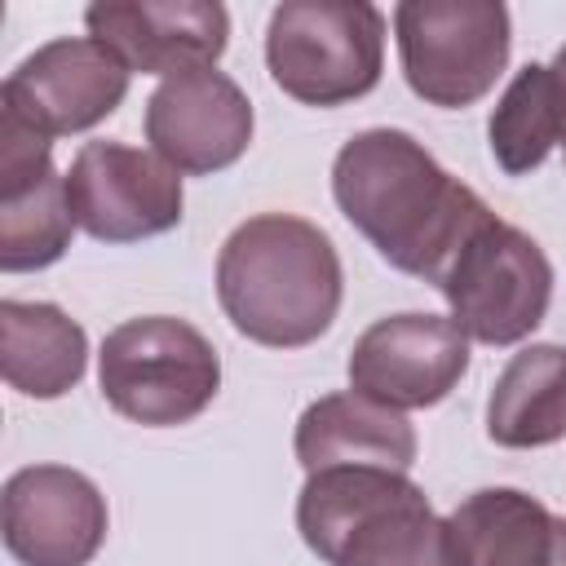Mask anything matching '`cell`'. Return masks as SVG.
Returning a JSON list of instances; mask_svg holds the SVG:
<instances>
[{"mask_svg": "<svg viewBox=\"0 0 566 566\" xmlns=\"http://www.w3.org/2000/svg\"><path fill=\"white\" fill-rule=\"evenodd\" d=\"M133 71L93 35H62L27 53L0 84V102L18 106L49 137L84 133L119 111Z\"/></svg>", "mask_w": 566, "mask_h": 566, "instance_id": "cell-11", "label": "cell"}, {"mask_svg": "<svg viewBox=\"0 0 566 566\" xmlns=\"http://www.w3.org/2000/svg\"><path fill=\"white\" fill-rule=\"evenodd\" d=\"M349 389L394 411L442 402L469 371V336L447 314L376 318L349 349Z\"/></svg>", "mask_w": 566, "mask_h": 566, "instance_id": "cell-9", "label": "cell"}, {"mask_svg": "<svg viewBox=\"0 0 566 566\" xmlns=\"http://www.w3.org/2000/svg\"><path fill=\"white\" fill-rule=\"evenodd\" d=\"M486 438L513 451L566 438V345H526L504 363L486 398Z\"/></svg>", "mask_w": 566, "mask_h": 566, "instance_id": "cell-17", "label": "cell"}, {"mask_svg": "<svg viewBox=\"0 0 566 566\" xmlns=\"http://www.w3.org/2000/svg\"><path fill=\"white\" fill-rule=\"evenodd\" d=\"M394 35L407 88L442 111L482 102L509 66V9L500 0H402Z\"/></svg>", "mask_w": 566, "mask_h": 566, "instance_id": "cell-6", "label": "cell"}, {"mask_svg": "<svg viewBox=\"0 0 566 566\" xmlns=\"http://www.w3.org/2000/svg\"><path fill=\"white\" fill-rule=\"evenodd\" d=\"M296 460L305 473L340 469V464H371L407 473L416 464V429L402 411L371 402L354 389L314 398L296 420Z\"/></svg>", "mask_w": 566, "mask_h": 566, "instance_id": "cell-15", "label": "cell"}, {"mask_svg": "<svg viewBox=\"0 0 566 566\" xmlns=\"http://www.w3.org/2000/svg\"><path fill=\"white\" fill-rule=\"evenodd\" d=\"M75 217L66 208V177L49 172L31 190L0 199V270L27 274L62 261L71 248Z\"/></svg>", "mask_w": 566, "mask_h": 566, "instance_id": "cell-19", "label": "cell"}, {"mask_svg": "<svg viewBox=\"0 0 566 566\" xmlns=\"http://www.w3.org/2000/svg\"><path fill=\"white\" fill-rule=\"evenodd\" d=\"M66 208L97 243H137L181 226V172L128 142H84L71 159Z\"/></svg>", "mask_w": 566, "mask_h": 566, "instance_id": "cell-8", "label": "cell"}, {"mask_svg": "<svg viewBox=\"0 0 566 566\" xmlns=\"http://www.w3.org/2000/svg\"><path fill=\"white\" fill-rule=\"evenodd\" d=\"M296 531L327 566H451L447 517L398 469L310 473L296 495Z\"/></svg>", "mask_w": 566, "mask_h": 566, "instance_id": "cell-3", "label": "cell"}, {"mask_svg": "<svg viewBox=\"0 0 566 566\" xmlns=\"http://www.w3.org/2000/svg\"><path fill=\"white\" fill-rule=\"evenodd\" d=\"M53 168V137L35 128L18 106L0 102V199H13L44 181Z\"/></svg>", "mask_w": 566, "mask_h": 566, "instance_id": "cell-20", "label": "cell"}, {"mask_svg": "<svg viewBox=\"0 0 566 566\" xmlns=\"http://www.w3.org/2000/svg\"><path fill=\"white\" fill-rule=\"evenodd\" d=\"M106 526V495L80 469L27 464L4 482L0 531L9 557L22 566H88Z\"/></svg>", "mask_w": 566, "mask_h": 566, "instance_id": "cell-10", "label": "cell"}, {"mask_svg": "<svg viewBox=\"0 0 566 566\" xmlns=\"http://www.w3.org/2000/svg\"><path fill=\"white\" fill-rule=\"evenodd\" d=\"M548 71H553V93H557V146L566 150V44L553 53Z\"/></svg>", "mask_w": 566, "mask_h": 566, "instance_id": "cell-21", "label": "cell"}, {"mask_svg": "<svg viewBox=\"0 0 566 566\" xmlns=\"http://www.w3.org/2000/svg\"><path fill=\"white\" fill-rule=\"evenodd\" d=\"M88 336L53 301H0V371L27 398H62L84 380Z\"/></svg>", "mask_w": 566, "mask_h": 566, "instance_id": "cell-16", "label": "cell"}, {"mask_svg": "<svg viewBox=\"0 0 566 566\" xmlns=\"http://www.w3.org/2000/svg\"><path fill=\"white\" fill-rule=\"evenodd\" d=\"M451 566H566V517L517 486H482L447 517Z\"/></svg>", "mask_w": 566, "mask_h": 566, "instance_id": "cell-14", "label": "cell"}, {"mask_svg": "<svg viewBox=\"0 0 566 566\" xmlns=\"http://www.w3.org/2000/svg\"><path fill=\"white\" fill-rule=\"evenodd\" d=\"M270 80L305 106H345L380 84L385 13L367 0H283L265 27Z\"/></svg>", "mask_w": 566, "mask_h": 566, "instance_id": "cell-4", "label": "cell"}, {"mask_svg": "<svg viewBox=\"0 0 566 566\" xmlns=\"http://www.w3.org/2000/svg\"><path fill=\"white\" fill-rule=\"evenodd\" d=\"M252 102L217 66L164 80L146 102V142L177 172L203 177L243 159L252 146Z\"/></svg>", "mask_w": 566, "mask_h": 566, "instance_id": "cell-12", "label": "cell"}, {"mask_svg": "<svg viewBox=\"0 0 566 566\" xmlns=\"http://www.w3.org/2000/svg\"><path fill=\"white\" fill-rule=\"evenodd\" d=\"M438 292L451 305V318L469 340L482 345H517L526 340L553 301V265L544 248L491 217L447 265Z\"/></svg>", "mask_w": 566, "mask_h": 566, "instance_id": "cell-7", "label": "cell"}, {"mask_svg": "<svg viewBox=\"0 0 566 566\" xmlns=\"http://www.w3.org/2000/svg\"><path fill=\"white\" fill-rule=\"evenodd\" d=\"M491 155L509 177L535 172L557 146V93L548 62H526L486 119Z\"/></svg>", "mask_w": 566, "mask_h": 566, "instance_id": "cell-18", "label": "cell"}, {"mask_svg": "<svg viewBox=\"0 0 566 566\" xmlns=\"http://www.w3.org/2000/svg\"><path fill=\"white\" fill-rule=\"evenodd\" d=\"M84 27L128 71L164 80L217 66L230 44V13L217 0H97L84 9Z\"/></svg>", "mask_w": 566, "mask_h": 566, "instance_id": "cell-13", "label": "cell"}, {"mask_svg": "<svg viewBox=\"0 0 566 566\" xmlns=\"http://www.w3.org/2000/svg\"><path fill=\"white\" fill-rule=\"evenodd\" d=\"M345 221L402 274L442 283L455 252L495 217L478 190L451 177L411 133H354L332 164Z\"/></svg>", "mask_w": 566, "mask_h": 566, "instance_id": "cell-1", "label": "cell"}, {"mask_svg": "<svg viewBox=\"0 0 566 566\" xmlns=\"http://www.w3.org/2000/svg\"><path fill=\"white\" fill-rule=\"evenodd\" d=\"M102 398L133 424L172 429L195 420L221 389L212 340L172 314H142L106 332L97 354Z\"/></svg>", "mask_w": 566, "mask_h": 566, "instance_id": "cell-5", "label": "cell"}, {"mask_svg": "<svg viewBox=\"0 0 566 566\" xmlns=\"http://www.w3.org/2000/svg\"><path fill=\"white\" fill-rule=\"evenodd\" d=\"M345 274L332 239L292 212H261L230 230L217 256V296L239 336L265 349L314 345L340 310Z\"/></svg>", "mask_w": 566, "mask_h": 566, "instance_id": "cell-2", "label": "cell"}]
</instances>
